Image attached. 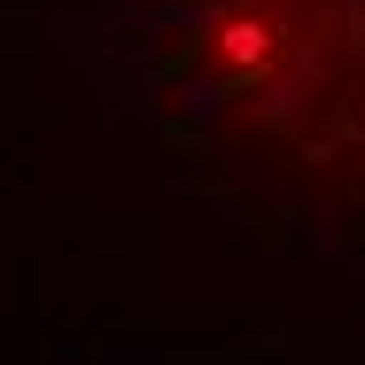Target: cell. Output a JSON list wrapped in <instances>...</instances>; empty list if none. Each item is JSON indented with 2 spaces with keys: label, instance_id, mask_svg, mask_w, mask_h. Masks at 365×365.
Here are the masks:
<instances>
[{
  "label": "cell",
  "instance_id": "6da1fadb",
  "mask_svg": "<svg viewBox=\"0 0 365 365\" xmlns=\"http://www.w3.org/2000/svg\"><path fill=\"white\" fill-rule=\"evenodd\" d=\"M133 78L195 179L365 241V0H133Z\"/></svg>",
  "mask_w": 365,
  "mask_h": 365
}]
</instances>
